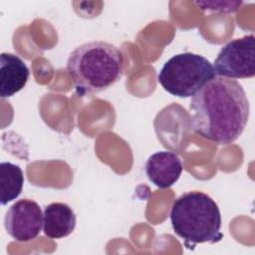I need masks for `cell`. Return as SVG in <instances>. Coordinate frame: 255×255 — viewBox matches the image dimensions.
<instances>
[{
    "label": "cell",
    "instance_id": "cell-1",
    "mask_svg": "<svg viewBox=\"0 0 255 255\" xmlns=\"http://www.w3.org/2000/svg\"><path fill=\"white\" fill-rule=\"evenodd\" d=\"M189 112L197 134L228 145L245 129L250 106L243 87L236 80L215 76L192 97Z\"/></svg>",
    "mask_w": 255,
    "mask_h": 255
},
{
    "label": "cell",
    "instance_id": "cell-2",
    "mask_svg": "<svg viewBox=\"0 0 255 255\" xmlns=\"http://www.w3.org/2000/svg\"><path fill=\"white\" fill-rule=\"evenodd\" d=\"M124 56L118 47L104 41H92L80 45L70 54L67 71L77 94L84 97L115 85L124 74Z\"/></svg>",
    "mask_w": 255,
    "mask_h": 255
},
{
    "label": "cell",
    "instance_id": "cell-3",
    "mask_svg": "<svg viewBox=\"0 0 255 255\" xmlns=\"http://www.w3.org/2000/svg\"><path fill=\"white\" fill-rule=\"evenodd\" d=\"M170 222L188 248L198 243L213 244L223 238L219 207L201 191H188L177 197L171 206Z\"/></svg>",
    "mask_w": 255,
    "mask_h": 255
},
{
    "label": "cell",
    "instance_id": "cell-4",
    "mask_svg": "<svg viewBox=\"0 0 255 255\" xmlns=\"http://www.w3.org/2000/svg\"><path fill=\"white\" fill-rule=\"evenodd\" d=\"M215 76V70L209 60L201 55L186 52L174 55L165 62L157 80L170 95L189 98Z\"/></svg>",
    "mask_w": 255,
    "mask_h": 255
},
{
    "label": "cell",
    "instance_id": "cell-5",
    "mask_svg": "<svg viewBox=\"0 0 255 255\" xmlns=\"http://www.w3.org/2000/svg\"><path fill=\"white\" fill-rule=\"evenodd\" d=\"M213 68L216 75L229 79L255 76V37L253 34L234 39L223 46Z\"/></svg>",
    "mask_w": 255,
    "mask_h": 255
},
{
    "label": "cell",
    "instance_id": "cell-6",
    "mask_svg": "<svg viewBox=\"0 0 255 255\" xmlns=\"http://www.w3.org/2000/svg\"><path fill=\"white\" fill-rule=\"evenodd\" d=\"M44 214L39 204L31 199L16 201L7 210L4 226L7 233L18 242H29L35 239L42 228Z\"/></svg>",
    "mask_w": 255,
    "mask_h": 255
},
{
    "label": "cell",
    "instance_id": "cell-7",
    "mask_svg": "<svg viewBox=\"0 0 255 255\" xmlns=\"http://www.w3.org/2000/svg\"><path fill=\"white\" fill-rule=\"evenodd\" d=\"M181 172V160L172 151H157L151 154L145 162V173L149 181L161 189L172 186L180 177Z\"/></svg>",
    "mask_w": 255,
    "mask_h": 255
},
{
    "label": "cell",
    "instance_id": "cell-8",
    "mask_svg": "<svg viewBox=\"0 0 255 255\" xmlns=\"http://www.w3.org/2000/svg\"><path fill=\"white\" fill-rule=\"evenodd\" d=\"M30 72L26 64L17 55H0V96L10 98L21 91L27 84Z\"/></svg>",
    "mask_w": 255,
    "mask_h": 255
},
{
    "label": "cell",
    "instance_id": "cell-9",
    "mask_svg": "<svg viewBox=\"0 0 255 255\" xmlns=\"http://www.w3.org/2000/svg\"><path fill=\"white\" fill-rule=\"evenodd\" d=\"M76 227V214L66 203L53 202L44 209V234L52 239L69 236Z\"/></svg>",
    "mask_w": 255,
    "mask_h": 255
},
{
    "label": "cell",
    "instance_id": "cell-10",
    "mask_svg": "<svg viewBox=\"0 0 255 255\" xmlns=\"http://www.w3.org/2000/svg\"><path fill=\"white\" fill-rule=\"evenodd\" d=\"M24 174L21 167L12 162H1L0 164V201L2 205L16 199L22 192Z\"/></svg>",
    "mask_w": 255,
    "mask_h": 255
},
{
    "label": "cell",
    "instance_id": "cell-11",
    "mask_svg": "<svg viewBox=\"0 0 255 255\" xmlns=\"http://www.w3.org/2000/svg\"><path fill=\"white\" fill-rule=\"evenodd\" d=\"M197 6L200 7L201 10L204 11H212V12H223V13H234L239 10L242 2L238 1H203V2H195Z\"/></svg>",
    "mask_w": 255,
    "mask_h": 255
}]
</instances>
